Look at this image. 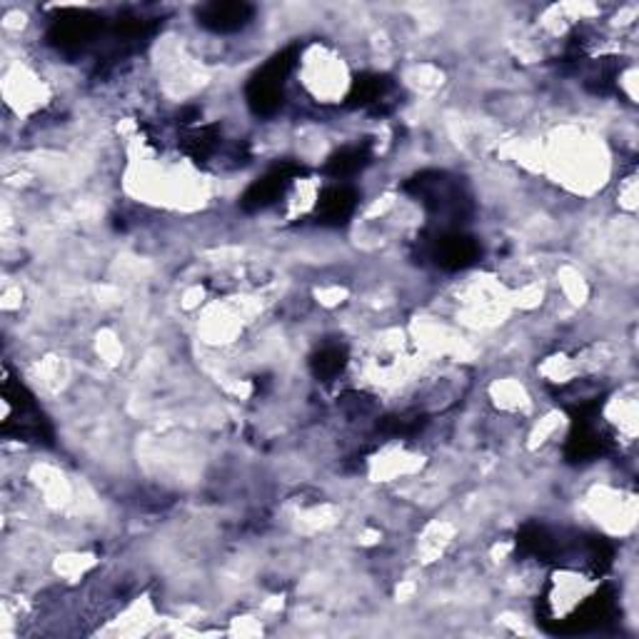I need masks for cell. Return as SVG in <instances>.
Here are the masks:
<instances>
[{"label": "cell", "mask_w": 639, "mask_h": 639, "mask_svg": "<svg viewBox=\"0 0 639 639\" xmlns=\"http://www.w3.org/2000/svg\"><path fill=\"white\" fill-rule=\"evenodd\" d=\"M369 163V148L367 146H352L342 148L340 153H335L327 160V173L333 178H350V175H358L363 167Z\"/></svg>", "instance_id": "30bf717a"}, {"label": "cell", "mask_w": 639, "mask_h": 639, "mask_svg": "<svg viewBox=\"0 0 639 639\" xmlns=\"http://www.w3.org/2000/svg\"><path fill=\"white\" fill-rule=\"evenodd\" d=\"M388 90H390V80L385 78V75H377V73L360 75V78L352 83L348 100H350V105L367 108V105L380 103V100L388 96Z\"/></svg>", "instance_id": "9c48e42d"}, {"label": "cell", "mask_w": 639, "mask_h": 639, "mask_svg": "<svg viewBox=\"0 0 639 639\" xmlns=\"http://www.w3.org/2000/svg\"><path fill=\"white\" fill-rule=\"evenodd\" d=\"M604 450H607V440L592 425V419H575V430L567 442V458L572 462H587L600 458Z\"/></svg>", "instance_id": "ba28073f"}, {"label": "cell", "mask_w": 639, "mask_h": 639, "mask_svg": "<svg viewBox=\"0 0 639 639\" xmlns=\"http://www.w3.org/2000/svg\"><path fill=\"white\" fill-rule=\"evenodd\" d=\"M408 192H412L430 213L450 217V221H460L465 215V208H469V198L462 192L460 183L444 173L415 175L408 183Z\"/></svg>", "instance_id": "7a4b0ae2"}, {"label": "cell", "mask_w": 639, "mask_h": 639, "mask_svg": "<svg viewBox=\"0 0 639 639\" xmlns=\"http://www.w3.org/2000/svg\"><path fill=\"white\" fill-rule=\"evenodd\" d=\"M98 33H100V21L96 18V15L68 11L53 23L50 40L63 50H78V48H86L92 38H98Z\"/></svg>", "instance_id": "5b68a950"}, {"label": "cell", "mask_w": 639, "mask_h": 639, "mask_svg": "<svg viewBox=\"0 0 639 639\" xmlns=\"http://www.w3.org/2000/svg\"><path fill=\"white\" fill-rule=\"evenodd\" d=\"M252 15H255V8L240 3V0H233V3H205L198 8V23L210 33H223V36L246 28Z\"/></svg>", "instance_id": "8992f818"}, {"label": "cell", "mask_w": 639, "mask_h": 639, "mask_svg": "<svg viewBox=\"0 0 639 639\" xmlns=\"http://www.w3.org/2000/svg\"><path fill=\"white\" fill-rule=\"evenodd\" d=\"M430 255L442 271H465V267L477 263L479 255H483V248L465 233L444 230L433 240Z\"/></svg>", "instance_id": "277c9868"}, {"label": "cell", "mask_w": 639, "mask_h": 639, "mask_svg": "<svg viewBox=\"0 0 639 639\" xmlns=\"http://www.w3.org/2000/svg\"><path fill=\"white\" fill-rule=\"evenodd\" d=\"M358 190L350 185H333V188L323 190V196L317 200V221L325 225H342L348 223L352 213L358 208Z\"/></svg>", "instance_id": "52a82bcc"}, {"label": "cell", "mask_w": 639, "mask_h": 639, "mask_svg": "<svg viewBox=\"0 0 639 639\" xmlns=\"http://www.w3.org/2000/svg\"><path fill=\"white\" fill-rule=\"evenodd\" d=\"M300 50L288 48L273 55L248 83V105L255 115H273L283 105V88L292 68L298 65Z\"/></svg>", "instance_id": "6da1fadb"}, {"label": "cell", "mask_w": 639, "mask_h": 639, "mask_svg": "<svg viewBox=\"0 0 639 639\" xmlns=\"http://www.w3.org/2000/svg\"><path fill=\"white\" fill-rule=\"evenodd\" d=\"M300 173H302V167H298V165H290V163L275 165L273 171H267L263 178H258L246 190V196L240 198L242 210H248V213H258V210L275 205L277 200L288 192L290 185L296 183Z\"/></svg>", "instance_id": "3957f363"}, {"label": "cell", "mask_w": 639, "mask_h": 639, "mask_svg": "<svg viewBox=\"0 0 639 639\" xmlns=\"http://www.w3.org/2000/svg\"><path fill=\"white\" fill-rule=\"evenodd\" d=\"M344 365H348V352H344L340 344H327V348L315 352L313 360H310L313 375L323 383L335 380L344 369Z\"/></svg>", "instance_id": "8fae6325"}]
</instances>
